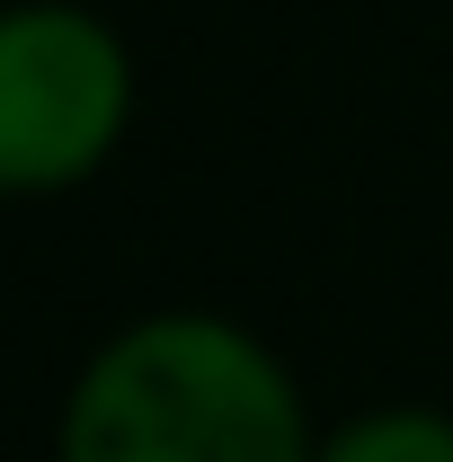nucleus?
Wrapping results in <instances>:
<instances>
[{
	"label": "nucleus",
	"mask_w": 453,
	"mask_h": 462,
	"mask_svg": "<svg viewBox=\"0 0 453 462\" xmlns=\"http://www.w3.org/2000/svg\"><path fill=\"white\" fill-rule=\"evenodd\" d=\"M311 462H453V418L445 409H374L338 427Z\"/></svg>",
	"instance_id": "obj_3"
},
{
	"label": "nucleus",
	"mask_w": 453,
	"mask_h": 462,
	"mask_svg": "<svg viewBox=\"0 0 453 462\" xmlns=\"http://www.w3.org/2000/svg\"><path fill=\"white\" fill-rule=\"evenodd\" d=\"M134 116V62L71 0L0 9V196L80 187Z\"/></svg>",
	"instance_id": "obj_2"
},
{
	"label": "nucleus",
	"mask_w": 453,
	"mask_h": 462,
	"mask_svg": "<svg viewBox=\"0 0 453 462\" xmlns=\"http://www.w3.org/2000/svg\"><path fill=\"white\" fill-rule=\"evenodd\" d=\"M302 392L249 329L161 311L89 356L62 409V462H311Z\"/></svg>",
	"instance_id": "obj_1"
}]
</instances>
